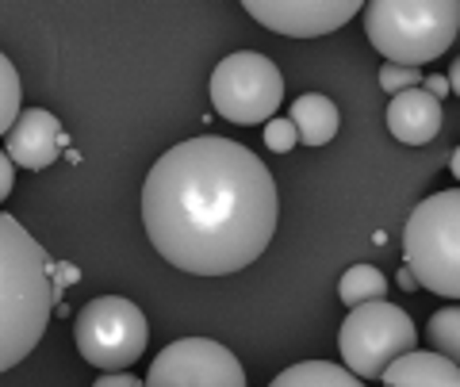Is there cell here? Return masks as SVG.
<instances>
[{
	"label": "cell",
	"mask_w": 460,
	"mask_h": 387,
	"mask_svg": "<svg viewBox=\"0 0 460 387\" xmlns=\"http://www.w3.org/2000/svg\"><path fill=\"white\" fill-rule=\"evenodd\" d=\"M277 180L242 142L199 135L165 150L142 184V226L172 268L230 277L269 250Z\"/></svg>",
	"instance_id": "obj_1"
},
{
	"label": "cell",
	"mask_w": 460,
	"mask_h": 387,
	"mask_svg": "<svg viewBox=\"0 0 460 387\" xmlns=\"http://www.w3.org/2000/svg\"><path fill=\"white\" fill-rule=\"evenodd\" d=\"M50 257L39 242L0 215V372L27 361L54 314Z\"/></svg>",
	"instance_id": "obj_2"
},
{
	"label": "cell",
	"mask_w": 460,
	"mask_h": 387,
	"mask_svg": "<svg viewBox=\"0 0 460 387\" xmlns=\"http://www.w3.org/2000/svg\"><path fill=\"white\" fill-rule=\"evenodd\" d=\"M361 8L365 35L384 62H438L460 31V0H365Z\"/></svg>",
	"instance_id": "obj_3"
},
{
	"label": "cell",
	"mask_w": 460,
	"mask_h": 387,
	"mask_svg": "<svg viewBox=\"0 0 460 387\" xmlns=\"http://www.w3.org/2000/svg\"><path fill=\"white\" fill-rule=\"evenodd\" d=\"M402 257L411 277L426 292L456 299L460 295V192L426 196L411 211L402 231Z\"/></svg>",
	"instance_id": "obj_4"
},
{
	"label": "cell",
	"mask_w": 460,
	"mask_h": 387,
	"mask_svg": "<svg viewBox=\"0 0 460 387\" xmlns=\"http://www.w3.org/2000/svg\"><path fill=\"white\" fill-rule=\"evenodd\" d=\"M414 346H419L414 319L387 299H365L349 307V319L338 330L341 361L357 380H380V372Z\"/></svg>",
	"instance_id": "obj_5"
},
{
	"label": "cell",
	"mask_w": 460,
	"mask_h": 387,
	"mask_svg": "<svg viewBox=\"0 0 460 387\" xmlns=\"http://www.w3.org/2000/svg\"><path fill=\"white\" fill-rule=\"evenodd\" d=\"M74 341H77L84 361L100 372L131 368V365H138V356L146 353L150 326H146V314H142L131 299L100 295L77 311Z\"/></svg>",
	"instance_id": "obj_6"
},
{
	"label": "cell",
	"mask_w": 460,
	"mask_h": 387,
	"mask_svg": "<svg viewBox=\"0 0 460 387\" xmlns=\"http://www.w3.org/2000/svg\"><path fill=\"white\" fill-rule=\"evenodd\" d=\"M211 104L223 119L238 127L265 123L284 104V77L265 54L234 50L211 74Z\"/></svg>",
	"instance_id": "obj_7"
},
{
	"label": "cell",
	"mask_w": 460,
	"mask_h": 387,
	"mask_svg": "<svg viewBox=\"0 0 460 387\" xmlns=\"http://www.w3.org/2000/svg\"><path fill=\"white\" fill-rule=\"evenodd\" d=\"M154 387H242L246 368L226 346L211 338H181L157 353L146 372Z\"/></svg>",
	"instance_id": "obj_8"
},
{
	"label": "cell",
	"mask_w": 460,
	"mask_h": 387,
	"mask_svg": "<svg viewBox=\"0 0 460 387\" xmlns=\"http://www.w3.org/2000/svg\"><path fill=\"white\" fill-rule=\"evenodd\" d=\"M365 0H242L250 16L284 39H319L349 23Z\"/></svg>",
	"instance_id": "obj_9"
},
{
	"label": "cell",
	"mask_w": 460,
	"mask_h": 387,
	"mask_svg": "<svg viewBox=\"0 0 460 387\" xmlns=\"http://www.w3.org/2000/svg\"><path fill=\"white\" fill-rule=\"evenodd\" d=\"M0 138L8 142L4 154L12 162L23 165V169H35V173L54 165L69 142L66 127L58 123V116H50L47 108H20V116L12 119V127Z\"/></svg>",
	"instance_id": "obj_10"
},
{
	"label": "cell",
	"mask_w": 460,
	"mask_h": 387,
	"mask_svg": "<svg viewBox=\"0 0 460 387\" xmlns=\"http://www.w3.org/2000/svg\"><path fill=\"white\" fill-rule=\"evenodd\" d=\"M384 119H387V131H392L402 146H426V142H434L441 135L445 108L422 84H411V89L392 92V104H387Z\"/></svg>",
	"instance_id": "obj_11"
},
{
	"label": "cell",
	"mask_w": 460,
	"mask_h": 387,
	"mask_svg": "<svg viewBox=\"0 0 460 387\" xmlns=\"http://www.w3.org/2000/svg\"><path fill=\"white\" fill-rule=\"evenodd\" d=\"M387 387H456L460 368L438 349H407L380 372Z\"/></svg>",
	"instance_id": "obj_12"
},
{
	"label": "cell",
	"mask_w": 460,
	"mask_h": 387,
	"mask_svg": "<svg viewBox=\"0 0 460 387\" xmlns=\"http://www.w3.org/2000/svg\"><path fill=\"white\" fill-rule=\"evenodd\" d=\"M292 127H296V142L304 146H326L330 138L338 135L341 116H338V104L323 92H307L292 104Z\"/></svg>",
	"instance_id": "obj_13"
},
{
	"label": "cell",
	"mask_w": 460,
	"mask_h": 387,
	"mask_svg": "<svg viewBox=\"0 0 460 387\" xmlns=\"http://www.w3.org/2000/svg\"><path fill=\"white\" fill-rule=\"evenodd\" d=\"M277 387H357L361 380L353 376L349 368L341 365H326V361H304V365H292L284 368L277 380H272Z\"/></svg>",
	"instance_id": "obj_14"
},
{
	"label": "cell",
	"mask_w": 460,
	"mask_h": 387,
	"mask_svg": "<svg viewBox=\"0 0 460 387\" xmlns=\"http://www.w3.org/2000/svg\"><path fill=\"white\" fill-rule=\"evenodd\" d=\"M387 292V280L376 265H353L341 272V284H338V295L345 307H357L365 299H384Z\"/></svg>",
	"instance_id": "obj_15"
},
{
	"label": "cell",
	"mask_w": 460,
	"mask_h": 387,
	"mask_svg": "<svg viewBox=\"0 0 460 387\" xmlns=\"http://www.w3.org/2000/svg\"><path fill=\"white\" fill-rule=\"evenodd\" d=\"M426 338H429V346H434L438 353H445L449 361H456V353H460V311L456 307L438 311L434 319H429V326H426Z\"/></svg>",
	"instance_id": "obj_16"
},
{
	"label": "cell",
	"mask_w": 460,
	"mask_h": 387,
	"mask_svg": "<svg viewBox=\"0 0 460 387\" xmlns=\"http://www.w3.org/2000/svg\"><path fill=\"white\" fill-rule=\"evenodd\" d=\"M23 104V89H20V74L16 66L8 62V54H0V135L12 127V119L20 116Z\"/></svg>",
	"instance_id": "obj_17"
},
{
	"label": "cell",
	"mask_w": 460,
	"mask_h": 387,
	"mask_svg": "<svg viewBox=\"0 0 460 387\" xmlns=\"http://www.w3.org/2000/svg\"><path fill=\"white\" fill-rule=\"evenodd\" d=\"M411 84H422V74L419 66H402V62H384L380 69V89L392 96L399 89H411Z\"/></svg>",
	"instance_id": "obj_18"
},
{
	"label": "cell",
	"mask_w": 460,
	"mask_h": 387,
	"mask_svg": "<svg viewBox=\"0 0 460 387\" xmlns=\"http://www.w3.org/2000/svg\"><path fill=\"white\" fill-rule=\"evenodd\" d=\"M265 146L272 154H288L296 146V127L292 119H277V116H269L265 119Z\"/></svg>",
	"instance_id": "obj_19"
},
{
	"label": "cell",
	"mask_w": 460,
	"mask_h": 387,
	"mask_svg": "<svg viewBox=\"0 0 460 387\" xmlns=\"http://www.w3.org/2000/svg\"><path fill=\"white\" fill-rule=\"evenodd\" d=\"M81 277V272L74 268V265H54L50 261V284H54V299H62V292L69 288V284H74Z\"/></svg>",
	"instance_id": "obj_20"
},
{
	"label": "cell",
	"mask_w": 460,
	"mask_h": 387,
	"mask_svg": "<svg viewBox=\"0 0 460 387\" xmlns=\"http://www.w3.org/2000/svg\"><path fill=\"white\" fill-rule=\"evenodd\" d=\"M12 184H16V165H12V157L0 150V204L12 196Z\"/></svg>",
	"instance_id": "obj_21"
},
{
	"label": "cell",
	"mask_w": 460,
	"mask_h": 387,
	"mask_svg": "<svg viewBox=\"0 0 460 387\" xmlns=\"http://www.w3.org/2000/svg\"><path fill=\"white\" fill-rule=\"evenodd\" d=\"M135 383H138V376H131L127 368H111L96 380V387H135Z\"/></svg>",
	"instance_id": "obj_22"
},
{
	"label": "cell",
	"mask_w": 460,
	"mask_h": 387,
	"mask_svg": "<svg viewBox=\"0 0 460 387\" xmlns=\"http://www.w3.org/2000/svg\"><path fill=\"white\" fill-rule=\"evenodd\" d=\"M422 89H426V92H434L438 100H445V96H449V84H445V77H426V84H422Z\"/></svg>",
	"instance_id": "obj_23"
}]
</instances>
